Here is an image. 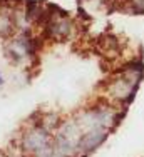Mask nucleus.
I'll return each mask as SVG.
<instances>
[{"mask_svg": "<svg viewBox=\"0 0 144 157\" xmlns=\"http://www.w3.org/2000/svg\"><path fill=\"white\" fill-rule=\"evenodd\" d=\"M52 144L50 140V134L49 130L42 125H34L30 130L24 134L22 137V145H24V151L30 152V154H39L42 149L49 147Z\"/></svg>", "mask_w": 144, "mask_h": 157, "instance_id": "f257e3e1", "label": "nucleus"}, {"mask_svg": "<svg viewBox=\"0 0 144 157\" xmlns=\"http://www.w3.org/2000/svg\"><path fill=\"white\" fill-rule=\"evenodd\" d=\"M106 137H107V129H102V127L86 130V132L81 136V140H79L77 154L82 155V157L89 155L90 152L96 151L102 142L106 140Z\"/></svg>", "mask_w": 144, "mask_h": 157, "instance_id": "f03ea898", "label": "nucleus"}, {"mask_svg": "<svg viewBox=\"0 0 144 157\" xmlns=\"http://www.w3.org/2000/svg\"><path fill=\"white\" fill-rule=\"evenodd\" d=\"M15 30V24H14V17L12 13H7V10H3L0 13V37L2 39H9Z\"/></svg>", "mask_w": 144, "mask_h": 157, "instance_id": "7ed1b4c3", "label": "nucleus"}, {"mask_svg": "<svg viewBox=\"0 0 144 157\" xmlns=\"http://www.w3.org/2000/svg\"><path fill=\"white\" fill-rule=\"evenodd\" d=\"M131 10L134 13H142L144 12V0H134V2H132Z\"/></svg>", "mask_w": 144, "mask_h": 157, "instance_id": "20e7f679", "label": "nucleus"}, {"mask_svg": "<svg viewBox=\"0 0 144 157\" xmlns=\"http://www.w3.org/2000/svg\"><path fill=\"white\" fill-rule=\"evenodd\" d=\"M3 84V77H2V74H0V85Z\"/></svg>", "mask_w": 144, "mask_h": 157, "instance_id": "39448f33", "label": "nucleus"}, {"mask_svg": "<svg viewBox=\"0 0 144 157\" xmlns=\"http://www.w3.org/2000/svg\"><path fill=\"white\" fill-rule=\"evenodd\" d=\"M0 157H5V154H3V151L0 149Z\"/></svg>", "mask_w": 144, "mask_h": 157, "instance_id": "423d86ee", "label": "nucleus"}, {"mask_svg": "<svg viewBox=\"0 0 144 157\" xmlns=\"http://www.w3.org/2000/svg\"><path fill=\"white\" fill-rule=\"evenodd\" d=\"M12 157H18V155H12Z\"/></svg>", "mask_w": 144, "mask_h": 157, "instance_id": "0eeeda50", "label": "nucleus"}]
</instances>
